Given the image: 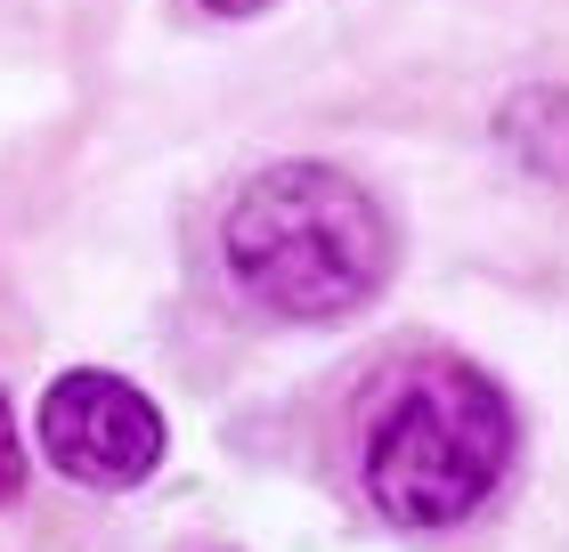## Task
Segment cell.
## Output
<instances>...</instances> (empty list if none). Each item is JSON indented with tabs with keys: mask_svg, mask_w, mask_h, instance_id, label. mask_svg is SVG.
<instances>
[{
	"mask_svg": "<svg viewBox=\"0 0 569 552\" xmlns=\"http://www.w3.org/2000/svg\"><path fill=\"white\" fill-rule=\"evenodd\" d=\"M220 260L252 309L326 325L367 309L375 284L391 277V220L333 163H269L228 203Z\"/></svg>",
	"mask_w": 569,
	"mask_h": 552,
	"instance_id": "cell-1",
	"label": "cell"
},
{
	"mask_svg": "<svg viewBox=\"0 0 569 552\" xmlns=\"http://www.w3.org/2000/svg\"><path fill=\"white\" fill-rule=\"evenodd\" d=\"M512 407L463 358H407L358 431V488L391 529H456L505 488Z\"/></svg>",
	"mask_w": 569,
	"mask_h": 552,
	"instance_id": "cell-2",
	"label": "cell"
},
{
	"mask_svg": "<svg viewBox=\"0 0 569 552\" xmlns=\"http://www.w3.org/2000/svg\"><path fill=\"white\" fill-rule=\"evenodd\" d=\"M41 446L82 488H139L163 463V414H154V399L139 382L73 365L41 399Z\"/></svg>",
	"mask_w": 569,
	"mask_h": 552,
	"instance_id": "cell-3",
	"label": "cell"
},
{
	"mask_svg": "<svg viewBox=\"0 0 569 552\" xmlns=\"http://www.w3.org/2000/svg\"><path fill=\"white\" fill-rule=\"evenodd\" d=\"M17 488H24V446L9 423V399H0V504H17Z\"/></svg>",
	"mask_w": 569,
	"mask_h": 552,
	"instance_id": "cell-4",
	"label": "cell"
},
{
	"mask_svg": "<svg viewBox=\"0 0 569 552\" xmlns=\"http://www.w3.org/2000/svg\"><path fill=\"white\" fill-rule=\"evenodd\" d=\"M212 17H252V9H269V0H203Z\"/></svg>",
	"mask_w": 569,
	"mask_h": 552,
	"instance_id": "cell-5",
	"label": "cell"
}]
</instances>
